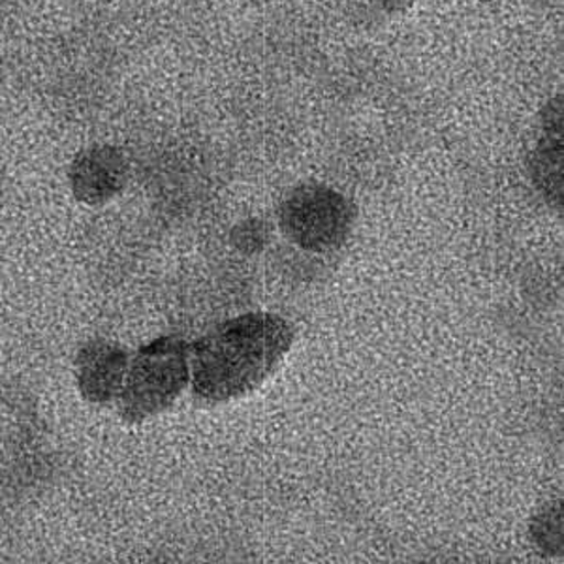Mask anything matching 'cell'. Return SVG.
<instances>
[{"label": "cell", "mask_w": 564, "mask_h": 564, "mask_svg": "<svg viewBox=\"0 0 564 564\" xmlns=\"http://www.w3.org/2000/svg\"><path fill=\"white\" fill-rule=\"evenodd\" d=\"M294 332L281 316L252 313L218 326L193 348V388L212 403L243 398L262 386L292 347Z\"/></svg>", "instance_id": "obj_1"}, {"label": "cell", "mask_w": 564, "mask_h": 564, "mask_svg": "<svg viewBox=\"0 0 564 564\" xmlns=\"http://www.w3.org/2000/svg\"><path fill=\"white\" fill-rule=\"evenodd\" d=\"M191 379V348L162 337L141 348L127 366L121 388L122 416L132 422L159 414L180 398Z\"/></svg>", "instance_id": "obj_2"}, {"label": "cell", "mask_w": 564, "mask_h": 564, "mask_svg": "<svg viewBox=\"0 0 564 564\" xmlns=\"http://www.w3.org/2000/svg\"><path fill=\"white\" fill-rule=\"evenodd\" d=\"M352 225V204L329 186H297L281 207L284 236L308 252L340 249L347 243Z\"/></svg>", "instance_id": "obj_3"}, {"label": "cell", "mask_w": 564, "mask_h": 564, "mask_svg": "<svg viewBox=\"0 0 564 564\" xmlns=\"http://www.w3.org/2000/svg\"><path fill=\"white\" fill-rule=\"evenodd\" d=\"M532 180L550 204L563 209V98L545 113L544 132L531 156Z\"/></svg>", "instance_id": "obj_4"}, {"label": "cell", "mask_w": 564, "mask_h": 564, "mask_svg": "<svg viewBox=\"0 0 564 564\" xmlns=\"http://www.w3.org/2000/svg\"><path fill=\"white\" fill-rule=\"evenodd\" d=\"M72 185L77 198L98 204L113 198L124 185V161L116 149L85 151L72 166Z\"/></svg>", "instance_id": "obj_5"}, {"label": "cell", "mask_w": 564, "mask_h": 564, "mask_svg": "<svg viewBox=\"0 0 564 564\" xmlns=\"http://www.w3.org/2000/svg\"><path fill=\"white\" fill-rule=\"evenodd\" d=\"M127 354L111 345H93L79 358V386L90 401L104 403L121 393Z\"/></svg>", "instance_id": "obj_6"}, {"label": "cell", "mask_w": 564, "mask_h": 564, "mask_svg": "<svg viewBox=\"0 0 564 564\" xmlns=\"http://www.w3.org/2000/svg\"><path fill=\"white\" fill-rule=\"evenodd\" d=\"M532 536L544 553L563 555V502H555L534 518Z\"/></svg>", "instance_id": "obj_7"}]
</instances>
